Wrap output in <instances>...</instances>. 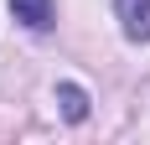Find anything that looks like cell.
<instances>
[{
  "mask_svg": "<svg viewBox=\"0 0 150 145\" xmlns=\"http://www.w3.org/2000/svg\"><path fill=\"white\" fill-rule=\"evenodd\" d=\"M57 104H62V114L73 119V124H78V119H88V93H83L78 83H62V88H57Z\"/></svg>",
  "mask_w": 150,
  "mask_h": 145,
  "instance_id": "obj_3",
  "label": "cell"
},
{
  "mask_svg": "<svg viewBox=\"0 0 150 145\" xmlns=\"http://www.w3.org/2000/svg\"><path fill=\"white\" fill-rule=\"evenodd\" d=\"M11 11H16V21H26V26H52V0H11Z\"/></svg>",
  "mask_w": 150,
  "mask_h": 145,
  "instance_id": "obj_2",
  "label": "cell"
},
{
  "mask_svg": "<svg viewBox=\"0 0 150 145\" xmlns=\"http://www.w3.org/2000/svg\"><path fill=\"white\" fill-rule=\"evenodd\" d=\"M119 21L129 42H150V0H119Z\"/></svg>",
  "mask_w": 150,
  "mask_h": 145,
  "instance_id": "obj_1",
  "label": "cell"
}]
</instances>
